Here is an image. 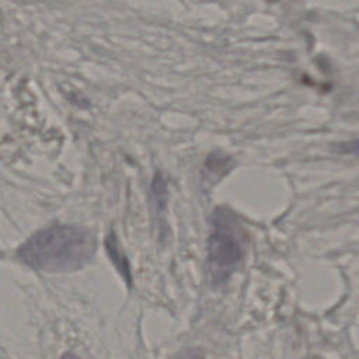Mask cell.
<instances>
[{"label": "cell", "instance_id": "1", "mask_svg": "<svg viewBox=\"0 0 359 359\" xmlns=\"http://www.w3.org/2000/svg\"><path fill=\"white\" fill-rule=\"evenodd\" d=\"M94 231L79 224H52L25 240L17 254L32 269L60 273L84 268L97 252Z\"/></svg>", "mask_w": 359, "mask_h": 359}, {"label": "cell", "instance_id": "2", "mask_svg": "<svg viewBox=\"0 0 359 359\" xmlns=\"http://www.w3.org/2000/svg\"><path fill=\"white\" fill-rule=\"evenodd\" d=\"M245 243L247 233L236 212L217 206L210 215L206 257L213 286L224 285L237 272L244 261Z\"/></svg>", "mask_w": 359, "mask_h": 359}, {"label": "cell", "instance_id": "3", "mask_svg": "<svg viewBox=\"0 0 359 359\" xmlns=\"http://www.w3.org/2000/svg\"><path fill=\"white\" fill-rule=\"evenodd\" d=\"M104 245H105V250H107V254L109 257V261L112 262V265L116 268V271L121 273V276L123 278V280L126 282L128 287L132 286V271H130V265H129V261L125 255V252L122 251L121 245H119V241L115 236V233L111 230L108 233V236L105 237V241H104Z\"/></svg>", "mask_w": 359, "mask_h": 359}, {"label": "cell", "instance_id": "4", "mask_svg": "<svg viewBox=\"0 0 359 359\" xmlns=\"http://www.w3.org/2000/svg\"><path fill=\"white\" fill-rule=\"evenodd\" d=\"M153 194H154V196H156L157 206H158L160 209H164L167 192H165V181L163 180L161 174H156V177H154V181H153Z\"/></svg>", "mask_w": 359, "mask_h": 359}]
</instances>
